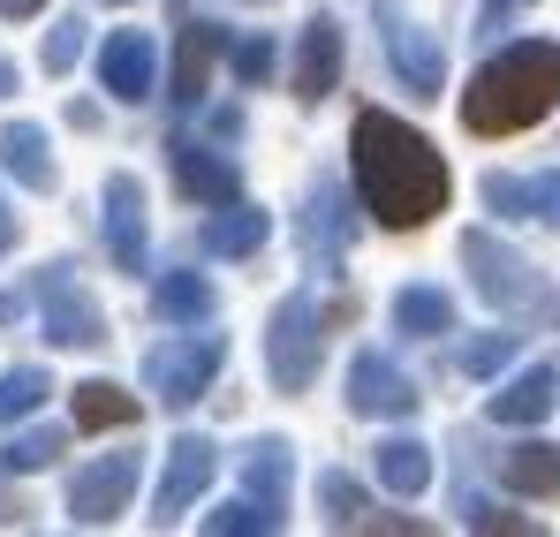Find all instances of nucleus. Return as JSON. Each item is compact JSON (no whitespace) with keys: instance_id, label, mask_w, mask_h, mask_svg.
<instances>
[{"instance_id":"f257e3e1","label":"nucleus","mask_w":560,"mask_h":537,"mask_svg":"<svg viewBox=\"0 0 560 537\" xmlns=\"http://www.w3.org/2000/svg\"><path fill=\"white\" fill-rule=\"evenodd\" d=\"M349 160H357V189L378 227H424L447 205V160L432 152V137H417L409 121H394L378 106L357 114Z\"/></svg>"},{"instance_id":"f03ea898","label":"nucleus","mask_w":560,"mask_h":537,"mask_svg":"<svg viewBox=\"0 0 560 537\" xmlns=\"http://www.w3.org/2000/svg\"><path fill=\"white\" fill-rule=\"evenodd\" d=\"M560 106V46H508L463 91V121L477 137H515Z\"/></svg>"},{"instance_id":"7ed1b4c3","label":"nucleus","mask_w":560,"mask_h":537,"mask_svg":"<svg viewBox=\"0 0 560 537\" xmlns=\"http://www.w3.org/2000/svg\"><path fill=\"white\" fill-rule=\"evenodd\" d=\"M463 266H469V280H477V295H485V303H500V311L538 303L546 318H560V295L538 288L530 258H523V250H508V243H492L485 227H469V235H463Z\"/></svg>"},{"instance_id":"20e7f679","label":"nucleus","mask_w":560,"mask_h":537,"mask_svg":"<svg viewBox=\"0 0 560 537\" xmlns=\"http://www.w3.org/2000/svg\"><path fill=\"white\" fill-rule=\"evenodd\" d=\"M318 357H326V318L311 295H288L266 326V363H273V386L280 394H303L318 378Z\"/></svg>"},{"instance_id":"39448f33","label":"nucleus","mask_w":560,"mask_h":537,"mask_svg":"<svg viewBox=\"0 0 560 537\" xmlns=\"http://www.w3.org/2000/svg\"><path fill=\"white\" fill-rule=\"evenodd\" d=\"M372 15H378V31H386L394 77L417 91V98H440V84H447V54H440V38H432L424 23H409L401 0H372Z\"/></svg>"},{"instance_id":"423d86ee","label":"nucleus","mask_w":560,"mask_h":537,"mask_svg":"<svg viewBox=\"0 0 560 537\" xmlns=\"http://www.w3.org/2000/svg\"><path fill=\"white\" fill-rule=\"evenodd\" d=\"M212 371H220V341L205 334H189V341H160L152 357H144V378H152V394L167 401V409H189L205 386H212Z\"/></svg>"},{"instance_id":"0eeeda50","label":"nucleus","mask_w":560,"mask_h":537,"mask_svg":"<svg viewBox=\"0 0 560 537\" xmlns=\"http://www.w3.org/2000/svg\"><path fill=\"white\" fill-rule=\"evenodd\" d=\"M38 303H46V334L61 341V349H92V341H106V318H98V303L69 280V266H54L46 280H38Z\"/></svg>"},{"instance_id":"6e6552de","label":"nucleus","mask_w":560,"mask_h":537,"mask_svg":"<svg viewBox=\"0 0 560 537\" xmlns=\"http://www.w3.org/2000/svg\"><path fill=\"white\" fill-rule=\"evenodd\" d=\"M129 492H137V454H106L92 469H77L69 515H77V523H114V515L129 507Z\"/></svg>"},{"instance_id":"1a4fd4ad","label":"nucleus","mask_w":560,"mask_h":537,"mask_svg":"<svg viewBox=\"0 0 560 537\" xmlns=\"http://www.w3.org/2000/svg\"><path fill=\"white\" fill-rule=\"evenodd\" d=\"M349 409L357 417H409L417 386H409V371H394L378 349H364V357L349 363Z\"/></svg>"},{"instance_id":"9d476101","label":"nucleus","mask_w":560,"mask_h":537,"mask_svg":"<svg viewBox=\"0 0 560 537\" xmlns=\"http://www.w3.org/2000/svg\"><path fill=\"white\" fill-rule=\"evenodd\" d=\"M212 469H220V454H212V440H175L167 447V477H160V523H175V515H189V500L212 485Z\"/></svg>"},{"instance_id":"9b49d317","label":"nucleus","mask_w":560,"mask_h":537,"mask_svg":"<svg viewBox=\"0 0 560 537\" xmlns=\"http://www.w3.org/2000/svg\"><path fill=\"white\" fill-rule=\"evenodd\" d=\"M485 205L500 220H553L560 227V175H485Z\"/></svg>"},{"instance_id":"f8f14e48","label":"nucleus","mask_w":560,"mask_h":537,"mask_svg":"<svg viewBox=\"0 0 560 537\" xmlns=\"http://www.w3.org/2000/svg\"><path fill=\"white\" fill-rule=\"evenodd\" d=\"M106 243H114V266L121 272L144 266V189H137V175L106 182Z\"/></svg>"},{"instance_id":"ddd939ff","label":"nucleus","mask_w":560,"mask_h":537,"mask_svg":"<svg viewBox=\"0 0 560 537\" xmlns=\"http://www.w3.org/2000/svg\"><path fill=\"white\" fill-rule=\"evenodd\" d=\"M152 69H160V54H152L144 31H114L106 54H98V77L114 98H152Z\"/></svg>"},{"instance_id":"4468645a","label":"nucleus","mask_w":560,"mask_h":537,"mask_svg":"<svg viewBox=\"0 0 560 537\" xmlns=\"http://www.w3.org/2000/svg\"><path fill=\"white\" fill-rule=\"evenodd\" d=\"M334 84H341V23L318 15L295 46V98H326Z\"/></svg>"},{"instance_id":"2eb2a0df","label":"nucleus","mask_w":560,"mask_h":537,"mask_svg":"<svg viewBox=\"0 0 560 537\" xmlns=\"http://www.w3.org/2000/svg\"><path fill=\"white\" fill-rule=\"evenodd\" d=\"M220 46H228L220 23H189L183 31V46H175V106H197V98H205V77H212Z\"/></svg>"},{"instance_id":"dca6fc26","label":"nucleus","mask_w":560,"mask_h":537,"mask_svg":"<svg viewBox=\"0 0 560 537\" xmlns=\"http://www.w3.org/2000/svg\"><path fill=\"white\" fill-rule=\"evenodd\" d=\"M553 394H560V378L546 363H530V371H515V378L492 394V424H538V417L553 409Z\"/></svg>"},{"instance_id":"f3484780","label":"nucleus","mask_w":560,"mask_h":537,"mask_svg":"<svg viewBox=\"0 0 560 537\" xmlns=\"http://www.w3.org/2000/svg\"><path fill=\"white\" fill-rule=\"evenodd\" d=\"M175 182H183L197 205H228L243 182H235V167L220 160V152H205V144H175Z\"/></svg>"},{"instance_id":"a211bd4d","label":"nucleus","mask_w":560,"mask_h":537,"mask_svg":"<svg viewBox=\"0 0 560 537\" xmlns=\"http://www.w3.org/2000/svg\"><path fill=\"white\" fill-rule=\"evenodd\" d=\"M266 235H273V220H266V212H250V205H235V197L205 220V250H220V258H250Z\"/></svg>"},{"instance_id":"6ab92c4d","label":"nucleus","mask_w":560,"mask_h":537,"mask_svg":"<svg viewBox=\"0 0 560 537\" xmlns=\"http://www.w3.org/2000/svg\"><path fill=\"white\" fill-rule=\"evenodd\" d=\"M0 167L23 182V189H54V160H46V129L31 121H8L0 129Z\"/></svg>"},{"instance_id":"aec40b11","label":"nucleus","mask_w":560,"mask_h":537,"mask_svg":"<svg viewBox=\"0 0 560 537\" xmlns=\"http://www.w3.org/2000/svg\"><path fill=\"white\" fill-rule=\"evenodd\" d=\"M500 485H515V492H530V500H546L560 492V454L546 440H523V447L500 454Z\"/></svg>"},{"instance_id":"412c9836","label":"nucleus","mask_w":560,"mask_h":537,"mask_svg":"<svg viewBox=\"0 0 560 537\" xmlns=\"http://www.w3.org/2000/svg\"><path fill=\"white\" fill-rule=\"evenodd\" d=\"M243 485H250V500L258 507H288V447L280 440H258V447L243 454Z\"/></svg>"},{"instance_id":"4be33fe9","label":"nucleus","mask_w":560,"mask_h":537,"mask_svg":"<svg viewBox=\"0 0 560 537\" xmlns=\"http://www.w3.org/2000/svg\"><path fill=\"white\" fill-rule=\"evenodd\" d=\"M394 326L417 334V341H432V334L455 326V303H447L440 288H401V295H394Z\"/></svg>"},{"instance_id":"5701e85b","label":"nucleus","mask_w":560,"mask_h":537,"mask_svg":"<svg viewBox=\"0 0 560 537\" xmlns=\"http://www.w3.org/2000/svg\"><path fill=\"white\" fill-rule=\"evenodd\" d=\"M378 485L401 492V500L424 492V485H432V447H417V440H386V447H378Z\"/></svg>"},{"instance_id":"b1692460","label":"nucleus","mask_w":560,"mask_h":537,"mask_svg":"<svg viewBox=\"0 0 560 537\" xmlns=\"http://www.w3.org/2000/svg\"><path fill=\"white\" fill-rule=\"evenodd\" d=\"M152 303H160V318L197 326V318H212V280H205V272H167V280L152 288Z\"/></svg>"},{"instance_id":"393cba45","label":"nucleus","mask_w":560,"mask_h":537,"mask_svg":"<svg viewBox=\"0 0 560 537\" xmlns=\"http://www.w3.org/2000/svg\"><path fill=\"white\" fill-rule=\"evenodd\" d=\"M311 243L326 258H341V243H349V197H341V182H318L311 189Z\"/></svg>"},{"instance_id":"a878e982","label":"nucleus","mask_w":560,"mask_h":537,"mask_svg":"<svg viewBox=\"0 0 560 537\" xmlns=\"http://www.w3.org/2000/svg\"><path fill=\"white\" fill-rule=\"evenodd\" d=\"M77 424H84V432H106V424H137V394H121V386H106V378L77 386Z\"/></svg>"},{"instance_id":"bb28decb","label":"nucleus","mask_w":560,"mask_h":537,"mask_svg":"<svg viewBox=\"0 0 560 537\" xmlns=\"http://www.w3.org/2000/svg\"><path fill=\"white\" fill-rule=\"evenodd\" d=\"M46 394H54V378H46L38 363H23V371H8V378H0V424H15V417H31V409H38Z\"/></svg>"},{"instance_id":"cd10ccee","label":"nucleus","mask_w":560,"mask_h":537,"mask_svg":"<svg viewBox=\"0 0 560 537\" xmlns=\"http://www.w3.org/2000/svg\"><path fill=\"white\" fill-rule=\"evenodd\" d=\"M515 349H523V334H477V341H463V371L469 378H492V371L515 363Z\"/></svg>"},{"instance_id":"c85d7f7f","label":"nucleus","mask_w":560,"mask_h":537,"mask_svg":"<svg viewBox=\"0 0 560 537\" xmlns=\"http://www.w3.org/2000/svg\"><path fill=\"white\" fill-rule=\"evenodd\" d=\"M205 530L212 537H243V530H280L273 507H258V500H228V507H212L205 515Z\"/></svg>"},{"instance_id":"c756f323","label":"nucleus","mask_w":560,"mask_h":537,"mask_svg":"<svg viewBox=\"0 0 560 537\" xmlns=\"http://www.w3.org/2000/svg\"><path fill=\"white\" fill-rule=\"evenodd\" d=\"M318 507H326V523H341V530H357V515H364V492L341 477V469H326L318 477Z\"/></svg>"},{"instance_id":"7c9ffc66","label":"nucleus","mask_w":560,"mask_h":537,"mask_svg":"<svg viewBox=\"0 0 560 537\" xmlns=\"http://www.w3.org/2000/svg\"><path fill=\"white\" fill-rule=\"evenodd\" d=\"M61 432H15V447H8V469H46V462H61Z\"/></svg>"},{"instance_id":"2f4dec72","label":"nucleus","mask_w":560,"mask_h":537,"mask_svg":"<svg viewBox=\"0 0 560 537\" xmlns=\"http://www.w3.org/2000/svg\"><path fill=\"white\" fill-rule=\"evenodd\" d=\"M235 77H243V84H266V77H273V38H266V31L235 46Z\"/></svg>"},{"instance_id":"473e14b6","label":"nucleus","mask_w":560,"mask_h":537,"mask_svg":"<svg viewBox=\"0 0 560 537\" xmlns=\"http://www.w3.org/2000/svg\"><path fill=\"white\" fill-rule=\"evenodd\" d=\"M77 54H84V23H54V38H46V69L61 77V69H77Z\"/></svg>"},{"instance_id":"72a5a7b5","label":"nucleus","mask_w":560,"mask_h":537,"mask_svg":"<svg viewBox=\"0 0 560 537\" xmlns=\"http://www.w3.org/2000/svg\"><path fill=\"white\" fill-rule=\"evenodd\" d=\"M463 523H469V530H530L523 515H500L492 500H463Z\"/></svg>"},{"instance_id":"f704fd0d","label":"nucleus","mask_w":560,"mask_h":537,"mask_svg":"<svg viewBox=\"0 0 560 537\" xmlns=\"http://www.w3.org/2000/svg\"><path fill=\"white\" fill-rule=\"evenodd\" d=\"M31 8H46V0H0V15H31Z\"/></svg>"},{"instance_id":"c9c22d12","label":"nucleus","mask_w":560,"mask_h":537,"mask_svg":"<svg viewBox=\"0 0 560 537\" xmlns=\"http://www.w3.org/2000/svg\"><path fill=\"white\" fill-rule=\"evenodd\" d=\"M8 243H15V220H8V205H0V250H8Z\"/></svg>"},{"instance_id":"e433bc0d","label":"nucleus","mask_w":560,"mask_h":537,"mask_svg":"<svg viewBox=\"0 0 560 537\" xmlns=\"http://www.w3.org/2000/svg\"><path fill=\"white\" fill-rule=\"evenodd\" d=\"M508 8H523V0H485V15H508Z\"/></svg>"},{"instance_id":"4c0bfd02","label":"nucleus","mask_w":560,"mask_h":537,"mask_svg":"<svg viewBox=\"0 0 560 537\" xmlns=\"http://www.w3.org/2000/svg\"><path fill=\"white\" fill-rule=\"evenodd\" d=\"M8 91H15V69H8V61H0V98H8Z\"/></svg>"},{"instance_id":"58836bf2","label":"nucleus","mask_w":560,"mask_h":537,"mask_svg":"<svg viewBox=\"0 0 560 537\" xmlns=\"http://www.w3.org/2000/svg\"><path fill=\"white\" fill-rule=\"evenodd\" d=\"M114 8H121V0H114Z\"/></svg>"}]
</instances>
